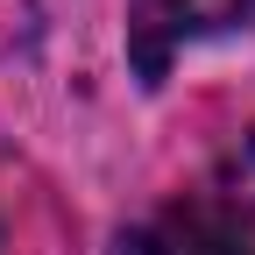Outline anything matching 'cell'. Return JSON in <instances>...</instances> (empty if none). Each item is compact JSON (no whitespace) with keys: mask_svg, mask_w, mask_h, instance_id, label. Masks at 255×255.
<instances>
[{"mask_svg":"<svg viewBox=\"0 0 255 255\" xmlns=\"http://www.w3.org/2000/svg\"><path fill=\"white\" fill-rule=\"evenodd\" d=\"M227 14H234V0H128V28H135V64L156 78V71H163V57H170L184 36H199V28L227 21Z\"/></svg>","mask_w":255,"mask_h":255,"instance_id":"obj_1","label":"cell"},{"mask_svg":"<svg viewBox=\"0 0 255 255\" xmlns=\"http://www.w3.org/2000/svg\"><path fill=\"white\" fill-rule=\"evenodd\" d=\"M199 199H206L213 213H227L234 227H255V128L213 163V184L199 191Z\"/></svg>","mask_w":255,"mask_h":255,"instance_id":"obj_2","label":"cell"}]
</instances>
